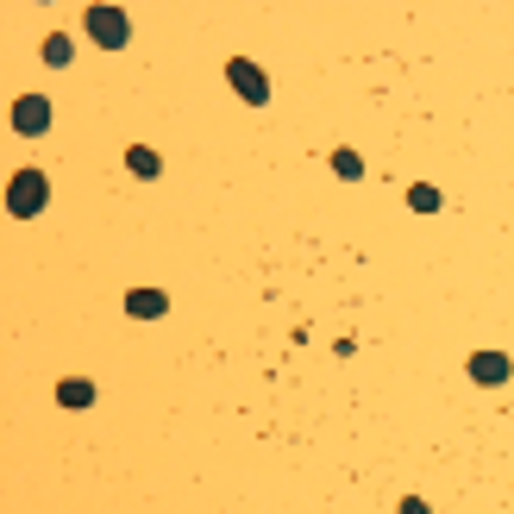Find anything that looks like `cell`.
Returning <instances> with one entry per match:
<instances>
[{
  "label": "cell",
  "instance_id": "cell-10",
  "mask_svg": "<svg viewBox=\"0 0 514 514\" xmlns=\"http://www.w3.org/2000/svg\"><path fill=\"white\" fill-rule=\"evenodd\" d=\"M132 170H138V176H157V151H145V145H132Z\"/></svg>",
  "mask_w": 514,
  "mask_h": 514
},
{
  "label": "cell",
  "instance_id": "cell-3",
  "mask_svg": "<svg viewBox=\"0 0 514 514\" xmlns=\"http://www.w3.org/2000/svg\"><path fill=\"white\" fill-rule=\"evenodd\" d=\"M226 82L239 88L251 107H264V101H270V82H264V69H257L251 57H232V63H226Z\"/></svg>",
  "mask_w": 514,
  "mask_h": 514
},
{
  "label": "cell",
  "instance_id": "cell-9",
  "mask_svg": "<svg viewBox=\"0 0 514 514\" xmlns=\"http://www.w3.org/2000/svg\"><path fill=\"white\" fill-rule=\"evenodd\" d=\"M44 63H57V69L69 63V38H63V32H57V38H44Z\"/></svg>",
  "mask_w": 514,
  "mask_h": 514
},
{
  "label": "cell",
  "instance_id": "cell-11",
  "mask_svg": "<svg viewBox=\"0 0 514 514\" xmlns=\"http://www.w3.org/2000/svg\"><path fill=\"white\" fill-rule=\"evenodd\" d=\"M333 170H339V176H364V163H358V151H339Z\"/></svg>",
  "mask_w": 514,
  "mask_h": 514
},
{
  "label": "cell",
  "instance_id": "cell-5",
  "mask_svg": "<svg viewBox=\"0 0 514 514\" xmlns=\"http://www.w3.org/2000/svg\"><path fill=\"white\" fill-rule=\"evenodd\" d=\"M514 377V364L502 358V352H471V383H483V389H502Z\"/></svg>",
  "mask_w": 514,
  "mask_h": 514
},
{
  "label": "cell",
  "instance_id": "cell-12",
  "mask_svg": "<svg viewBox=\"0 0 514 514\" xmlns=\"http://www.w3.org/2000/svg\"><path fill=\"white\" fill-rule=\"evenodd\" d=\"M402 514H433V508H427V502H420V496H408V502H402Z\"/></svg>",
  "mask_w": 514,
  "mask_h": 514
},
{
  "label": "cell",
  "instance_id": "cell-8",
  "mask_svg": "<svg viewBox=\"0 0 514 514\" xmlns=\"http://www.w3.org/2000/svg\"><path fill=\"white\" fill-rule=\"evenodd\" d=\"M408 207H414V214H433V207H439V189H427V182H414V189H408Z\"/></svg>",
  "mask_w": 514,
  "mask_h": 514
},
{
  "label": "cell",
  "instance_id": "cell-6",
  "mask_svg": "<svg viewBox=\"0 0 514 514\" xmlns=\"http://www.w3.org/2000/svg\"><path fill=\"white\" fill-rule=\"evenodd\" d=\"M163 308H170V301H163V289H132V295H126V314H138V320H157Z\"/></svg>",
  "mask_w": 514,
  "mask_h": 514
},
{
  "label": "cell",
  "instance_id": "cell-1",
  "mask_svg": "<svg viewBox=\"0 0 514 514\" xmlns=\"http://www.w3.org/2000/svg\"><path fill=\"white\" fill-rule=\"evenodd\" d=\"M44 195H51L44 170H19V176L7 182V214H13V220H32V214H44Z\"/></svg>",
  "mask_w": 514,
  "mask_h": 514
},
{
  "label": "cell",
  "instance_id": "cell-4",
  "mask_svg": "<svg viewBox=\"0 0 514 514\" xmlns=\"http://www.w3.org/2000/svg\"><path fill=\"white\" fill-rule=\"evenodd\" d=\"M44 126H51V101H44V95H19V101H13V132L38 138Z\"/></svg>",
  "mask_w": 514,
  "mask_h": 514
},
{
  "label": "cell",
  "instance_id": "cell-2",
  "mask_svg": "<svg viewBox=\"0 0 514 514\" xmlns=\"http://www.w3.org/2000/svg\"><path fill=\"white\" fill-rule=\"evenodd\" d=\"M82 26H88V38H95V44H107V51H126V38H132V19L120 7H88Z\"/></svg>",
  "mask_w": 514,
  "mask_h": 514
},
{
  "label": "cell",
  "instance_id": "cell-7",
  "mask_svg": "<svg viewBox=\"0 0 514 514\" xmlns=\"http://www.w3.org/2000/svg\"><path fill=\"white\" fill-rule=\"evenodd\" d=\"M57 402L63 408H88V402H95V383H88V377H63L57 383Z\"/></svg>",
  "mask_w": 514,
  "mask_h": 514
}]
</instances>
